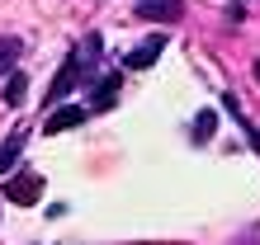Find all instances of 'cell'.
<instances>
[{
    "label": "cell",
    "mask_w": 260,
    "mask_h": 245,
    "mask_svg": "<svg viewBox=\"0 0 260 245\" xmlns=\"http://www.w3.org/2000/svg\"><path fill=\"white\" fill-rule=\"evenodd\" d=\"M76 123H85V109H52V118H48V132L76 128Z\"/></svg>",
    "instance_id": "cell-7"
},
{
    "label": "cell",
    "mask_w": 260,
    "mask_h": 245,
    "mask_svg": "<svg viewBox=\"0 0 260 245\" xmlns=\"http://www.w3.org/2000/svg\"><path fill=\"white\" fill-rule=\"evenodd\" d=\"M19 57H24V43L19 38H0V75L19 71Z\"/></svg>",
    "instance_id": "cell-5"
},
{
    "label": "cell",
    "mask_w": 260,
    "mask_h": 245,
    "mask_svg": "<svg viewBox=\"0 0 260 245\" xmlns=\"http://www.w3.org/2000/svg\"><path fill=\"white\" fill-rule=\"evenodd\" d=\"M255 75H260V61H255Z\"/></svg>",
    "instance_id": "cell-9"
},
{
    "label": "cell",
    "mask_w": 260,
    "mask_h": 245,
    "mask_svg": "<svg viewBox=\"0 0 260 245\" xmlns=\"http://www.w3.org/2000/svg\"><path fill=\"white\" fill-rule=\"evenodd\" d=\"M24 95H28V80H24L19 71H10V90H5V104H10V109H19V104H24Z\"/></svg>",
    "instance_id": "cell-8"
},
{
    "label": "cell",
    "mask_w": 260,
    "mask_h": 245,
    "mask_svg": "<svg viewBox=\"0 0 260 245\" xmlns=\"http://www.w3.org/2000/svg\"><path fill=\"white\" fill-rule=\"evenodd\" d=\"M5 198H10V203H38V198H43V175H34V170H24V175H10L5 179Z\"/></svg>",
    "instance_id": "cell-1"
},
{
    "label": "cell",
    "mask_w": 260,
    "mask_h": 245,
    "mask_svg": "<svg viewBox=\"0 0 260 245\" xmlns=\"http://www.w3.org/2000/svg\"><path fill=\"white\" fill-rule=\"evenodd\" d=\"M161 48H166V33H151L142 48H133V52H128V66H133V71H147L151 61H156V52H161Z\"/></svg>",
    "instance_id": "cell-4"
},
{
    "label": "cell",
    "mask_w": 260,
    "mask_h": 245,
    "mask_svg": "<svg viewBox=\"0 0 260 245\" xmlns=\"http://www.w3.org/2000/svg\"><path fill=\"white\" fill-rule=\"evenodd\" d=\"M185 14V0H137V19H156V24H171Z\"/></svg>",
    "instance_id": "cell-2"
},
{
    "label": "cell",
    "mask_w": 260,
    "mask_h": 245,
    "mask_svg": "<svg viewBox=\"0 0 260 245\" xmlns=\"http://www.w3.org/2000/svg\"><path fill=\"white\" fill-rule=\"evenodd\" d=\"M81 80V57H67V66L57 71V80H52V95H48V104H57L62 95H71V85Z\"/></svg>",
    "instance_id": "cell-3"
},
{
    "label": "cell",
    "mask_w": 260,
    "mask_h": 245,
    "mask_svg": "<svg viewBox=\"0 0 260 245\" xmlns=\"http://www.w3.org/2000/svg\"><path fill=\"white\" fill-rule=\"evenodd\" d=\"M19 151H24V132H10L5 142H0V170H14Z\"/></svg>",
    "instance_id": "cell-6"
}]
</instances>
